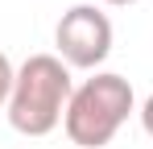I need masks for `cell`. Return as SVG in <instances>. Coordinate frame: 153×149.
Here are the masks:
<instances>
[{"instance_id":"cell-3","label":"cell","mask_w":153,"mask_h":149,"mask_svg":"<svg viewBox=\"0 0 153 149\" xmlns=\"http://www.w3.org/2000/svg\"><path fill=\"white\" fill-rule=\"evenodd\" d=\"M54 46L58 58L75 71H95L103 58L112 54V21L95 4H75L62 13V21L54 25Z\"/></svg>"},{"instance_id":"cell-6","label":"cell","mask_w":153,"mask_h":149,"mask_svg":"<svg viewBox=\"0 0 153 149\" xmlns=\"http://www.w3.org/2000/svg\"><path fill=\"white\" fill-rule=\"evenodd\" d=\"M103 4H116V8H128V4H137V0H103Z\"/></svg>"},{"instance_id":"cell-4","label":"cell","mask_w":153,"mask_h":149,"mask_svg":"<svg viewBox=\"0 0 153 149\" xmlns=\"http://www.w3.org/2000/svg\"><path fill=\"white\" fill-rule=\"evenodd\" d=\"M13 79H17V71H13L8 54H0V108H4V104H8V95H13Z\"/></svg>"},{"instance_id":"cell-5","label":"cell","mask_w":153,"mask_h":149,"mask_svg":"<svg viewBox=\"0 0 153 149\" xmlns=\"http://www.w3.org/2000/svg\"><path fill=\"white\" fill-rule=\"evenodd\" d=\"M141 124H145V133L153 137V95L145 99V104H141Z\"/></svg>"},{"instance_id":"cell-1","label":"cell","mask_w":153,"mask_h":149,"mask_svg":"<svg viewBox=\"0 0 153 149\" xmlns=\"http://www.w3.org/2000/svg\"><path fill=\"white\" fill-rule=\"evenodd\" d=\"M71 95H75L71 66L58 54H33L17 66L8 95V124L25 137H46L62 124Z\"/></svg>"},{"instance_id":"cell-2","label":"cell","mask_w":153,"mask_h":149,"mask_svg":"<svg viewBox=\"0 0 153 149\" xmlns=\"http://www.w3.org/2000/svg\"><path fill=\"white\" fill-rule=\"evenodd\" d=\"M132 104H137V95H132V83L124 74L95 71L91 79H83L75 87L62 128L79 149H103L132 116Z\"/></svg>"}]
</instances>
